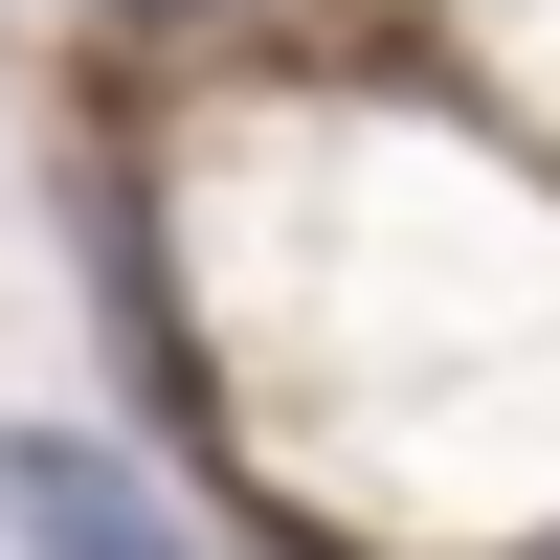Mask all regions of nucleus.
<instances>
[{
    "label": "nucleus",
    "instance_id": "f257e3e1",
    "mask_svg": "<svg viewBox=\"0 0 560 560\" xmlns=\"http://www.w3.org/2000/svg\"><path fill=\"white\" fill-rule=\"evenodd\" d=\"M0 538H23V560H202L158 516V471L90 448V427H23V448H0Z\"/></svg>",
    "mask_w": 560,
    "mask_h": 560
}]
</instances>
